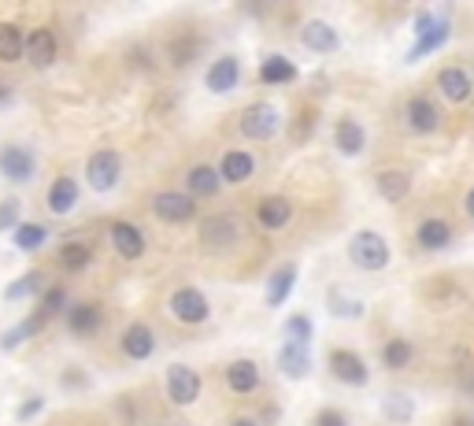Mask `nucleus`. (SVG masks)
Returning a JSON list of instances; mask_svg holds the SVG:
<instances>
[{
    "label": "nucleus",
    "instance_id": "1",
    "mask_svg": "<svg viewBox=\"0 0 474 426\" xmlns=\"http://www.w3.org/2000/svg\"><path fill=\"white\" fill-rule=\"evenodd\" d=\"M348 260L360 271H386L389 267V245L378 230H360L348 241Z\"/></svg>",
    "mask_w": 474,
    "mask_h": 426
},
{
    "label": "nucleus",
    "instance_id": "2",
    "mask_svg": "<svg viewBox=\"0 0 474 426\" xmlns=\"http://www.w3.org/2000/svg\"><path fill=\"white\" fill-rule=\"evenodd\" d=\"M282 130V112L267 104V100H256L241 112V134L253 138V141H270L274 134Z\"/></svg>",
    "mask_w": 474,
    "mask_h": 426
},
{
    "label": "nucleus",
    "instance_id": "3",
    "mask_svg": "<svg viewBox=\"0 0 474 426\" xmlns=\"http://www.w3.org/2000/svg\"><path fill=\"white\" fill-rule=\"evenodd\" d=\"M86 179L96 193H112L122 179V156L115 153V148H101V153H93L86 160Z\"/></svg>",
    "mask_w": 474,
    "mask_h": 426
},
{
    "label": "nucleus",
    "instance_id": "4",
    "mask_svg": "<svg viewBox=\"0 0 474 426\" xmlns=\"http://www.w3.org/2000/svg\"><path fill=\"white\" fill-rule=\"evenodd\" d=\"M163 386H167L170 405L189 408L193 400L201 397V374H196L193 367H186V363H170L167 374H163Z\"/></svg>",
    "mask_w": 474,
    "mask_h": 426
},
{
    "label": "nucleus",
    "instance_id": "5",
    "mask_svg": "<svg viewBox=\"0 0 474 426\" xmlns=\"http://www.w3.org/2000/svg\"><path fill=\"white\" fill-rule=\"evenodd\" d=\"M170 315L179 322H186V327H201V322H208V315H212L208 297L201 289H193V286L174 289L170 293Z\"/></svg>",
    "mask_w": 474,
    "mask_h": 426
},
{
    "label": "nucleus",
    "instance_id": "6",
    "mask_svg": "<svg viewBox=\"0 0 474 426\" xmlns=\"http://www.w3.org/2000/svg\"><path fill=\"white\" fill-rule=\"evenodd\" d=\"M0 174H4L8 182H15V186H27V182H34V174H37V156L30 153L27 145H4V148H0Z\"/></svg>",
    "mask_w": 474,
    "mask_h": 426
},
{
    "label": "nucleus",
    "instance_id": "7",
    "mask_svg": "<svg viewBox=\"0 0 474 426\" xmlns=\"http://www.w3.org/2000/svg\"><path fill=\"white\" fill-rule=\"evenodd\" d=\"M330 371H334V379L341 386H353V389L367 386V379H370V367L363 363V356L353 353V348H334V353H330Z\"/></svg>",
    "mask_w": 474,
    "mask_h": 426
},
{
    "label": "nucleus",
    "instance_id": "8",
    "mask_svg": "<svg viewBox=\"0 0 474 426\" xmlns=\"http://www.w3.org/2000/svg\"><path fill=\"white\" fill-rule=\"evenodd\" d=\"M279 371L282 379L301 382L312 374V345H296V341H282L279 348Z\"/></svg>",
    "mask_w": 474,
    "mask_h": 426
},
{
    "label": "nucleus",
    "instance_id": "9",
    "mask_svg": "<svg viewBox=\"0 0 474 426\" xmlns=\"http://www.w3.org/2000/svg\"><path fill=\"white\" fill-rule=\"evenodd\" d=\"M108 238H112L115 253H119L122 260H141V256H145V230L134 227V222L115 219L112 227H108Z\"/></svg>",
    "mask_w": 474,
    "mask_h": 426
},
{
    "label": "nucleus",
    "instance_id": "10",
    "mask_svg": "<svg viewBox=\"0 0 474 426\" xmlns=\"http://www.w3.org/2000/svg\"><path fill=\"white\" fill-rule=\"evenodd\" d=\"M153 212L163 219V222H189L196 215V200L189 193H156L153 196Z\"/></svg>",
    "mask_w": 474,
    "mask_h": 426
},
{
    "label": "nucleus",
    "instance_id": "11",
    "mask_svg": "<svg viewBox=\"0 0 474 426\" xmlns=\"http://www.w3.org/2000/svg\"><path fill=\"white\" fill-rule=\"evenodd\" d=\"M237 82H241V60L237 56H222V60H215L208 71H204V86L212 89V93H234L237 89Z\"/></svg>",
    "mask_w": 474,
    "mask_h": 426
},
{
    "label": "nucleus",
    "instance_id": "12",
    "mask_svg": "<svg viewBox=\"0 0 474 426\" xmlns=\"http://www.w3.org/2000/svg\"><path fill=\"white\" fill-rule=\"evenodd\" d=\"M437 89H441L445 100H453V104H467L470 93H474V79L463 67H441L437 71Z\"/></svg>",
    "mask_w": 474,
    "mask_h": 426
},
{
    "label": "nucleus",
    "instance_id": "13",
    "mask_svg": "<svg viewBox=\"0 0 474 426\" xmlns=\"http://www.w3.org/2000/svg\"><path fill=\"white\" fill-rule=\"evenodd\" d=\"M404 119H408V127L415 134H434L441 127V112L430 96H412L408 100V108H404Z\"/></svg>",
    "mask_w": 474,
    "mask_h": 426
},
{
    "label": "nucleus",
    "instance_id": "14",
    "mask_svg": "<svg viewBox=\"0 0 474 426\" xmlns=\"http://www.w3.org/2000/svg\"><path fill=\"white\" fill-rule=\"evenodd\" d=\"M156 353V334L148 322H130L127 334H122V356H130V360H148Z\"/></svg>",
    "mask_w": 474,
    "mask_h": 426
},
{
    "label": "nucleus",
    "instance_id": "15",
    "mask_svg": "<svg viewBox=\"0 0 474 426\" xmlns=\"http://www.w3.org/2000/svg\"><path fill=\"white\" fill-rule=\"evenodd\" d=\"M101 322H104L101 308L89 305V300H79V305L67 308V330H71L74 338H93L96 330H101Z\"/></svg>",
    "mask_w": 474,
    "mask_h": 426
},
{
    "label": "nucleus",
    "instance_id": "16",
    "mask_svg": "<svg viewBox=\"0 0 474 426\" xmlns=\"http://www.w3.org/2000/svg\"><path fill=\"white\" fill-rule=\"evenodd\" d=\"M219 174H222V182H227V186H241V182H248L256 174V156L245 153V148H230V153L222 156V163H219Z\"/></svg>",
    "mask_w": 474,
    "mask_h": 426
},
{
    "label": "nucleus",
    "instance_id": "17",
    "mask_svg": "<svg viewBox=\"0 0 474 426\" xmlns=\"http://www.w3.org/2000/svg\"><path fill=\"white\" fill-rule=\"evenodd\" d=\"M334 145H337L341 156L356 160V156H363V148H367V130L360 127L356 119H337V127H334Z\"/></svg>",
    "mask_w": 474,
    "mask_h": 426
},
{
    "label": "nucleus",
    "instance_id": "18",
    "mask_svg": "<svg viewBox=\"0 0 474 426\" xmlns=\"http://www.w3.org/2000/svg\"><path fill=\"white\" fill-rule=\"evenodd\" d=\"M56 53H60V45H56V34L48 30V27H37L27 34V60L34 67H48V63H56Z\"/></svg>",
    "mask_w": 474,
    "mask_h": 426
},
{
    "label": "nucleus",
    "instance_id": "19",
    "mask_svg": "<svg viewBox=\"0 0 474 426\" xmlns=\"http://www.w3.org/2000/svg\"><path fill=\"white\" fill-rule=\"evenodd\" d=\"M289 219H293V205L286 196H263L256 205V222L263 230H282L289 227Z\"/></svg>",
    "mask_w": 474,
    "mask_h": 426
},
{
    "label": "nucleus",
    "instance_id": "20",
    "mask_svg": "<svg viewBox=\"0 0 474 426\" xmlns=\"http://www.w3.org/2000/svg\"><path fill=\"white\" fill-rule=\"evenodd\" d=\"M301 41H304V48H312V53H334V48L341 45V34L330 27L327 19H312V22H304Z\"/></svg>",
    "mask_w": 474,
    "mask_h": 426
},
{
    "label": "nucleus",
    "instance_id": "21",
    "mask_svg": "<svg viewBox=\"0 0 474 426\" xmlns=\"http://www.w3.org/2000/svg\"><path fill=\"white\" fill-rule=\"evenodd\" d=\"M296 263H282L279 271L270 274V282H267V293H263V300H267V308H282L286 300H289V293H293V286H296Z\"/></svg>",
    "mask_w": 474,
    "mask_h": 426
},
{
    "label": "nucleus",
    "instance_id": "22",
    "mask_svg": "<svg viewBox=\"0 0 474 426\" xmlns=\"http://www.w3.org/2000/svg\"><path fill=\"white\" fill-rule=\"evenodd\" d=\"M227 386H230V393H237V397L256 393V389H260V367H256L253 360H234V363L227 367Z\"/></svg>",
    "mask_w": 474,
    "mask_h": 426
},
{
    "label": "nucleus",
    "instance_id": "23",
    "mask_svg": "<svg viewBox=\"0 0 474 426\" xmlns=\"http://www.w3.org/2000/svg\"><path fill=\"white\" fill-rule=\"evenodd\" d=\"M415 238H419V248H427V253H441V248L453 245V227H448L445 219H422Z\"/></svg>",
    "mask_w": 474,
    "mask_h": 426
},
{
    "label": "nucleus",
    "instance_id": "24",
    "mask_svg": "<svg viewBox=\"0 0 474 426\" xmlns=\"http://www.w3.org/2000/svg\"><path fill=\"white\" fill-rule=\"evenodd\" d=\"M374 186H378V193L389 200V205H401V200L412 193V174L408 171H378V179H374Z\"/></svg>",
    "mask_w": 474,
    "mask_h": 426
},
{
    "label": "nucleus",
    "instance_id": "25",
    "mask_svg": "<svg viewBox=\"0 0 474 426\" xmlns=\"http://www.w3.org/2000/svg\"><path fill=\"white\" fill-rule=\"evenodd\" d=\"M79 182L71 179V174H60V179L48 186V208H53L56 215H67V212H74V205H79Z\"/></svg>",
    "mask_w": 474,
    "mask_h": 426
},
{
    "label": "nucleus",
    "instance_id": "26",
    "mask_svg": "<svg viewBox=\"0 0 474 426\" xmlns=\"http://www.w3.org/2000/svg\"><path fill=\"white\" fill-rule=\"evenodd\" d=\"M448 38H453V22H448V19H441V22H437V27H434L427 38H415V45L408 48V63H419L422 56H434L437 48H445V41H448Z\"/></svg>",
    "mask_w": 474,
    "mask_h": 426
},
{
    "label": "nucleus",
    "instance_id": "27",
    "mask_svg": "<svg viewBox=\"0 0 474 426\" xmlns=\"http://www.w3.org/2000/svg\"><path fill=\"white\" fill-rule=\"evenodd\" d=\"M186 186H189V196H193V200H196V196H215V193L222 189V174H219V167L196 163V167L189 171Z\"/></svg>",
    "mask_w": 474,
    "mask_h": 426
},
{
    "label": "nucleus",
    "instance_id": "28",
    "mask_svg": "<svg viewBox=\"0 0 474 426\" xmlns=\"http://www.w3.org/2000/svg\"><path fill=\"white\" fill-rule=\"evenodd\" d=\"M201 238H204V245H212V248L234 245V238H237V219H234V215H212V219H204Z\"/></svg>",
    "mask_w": 474,
    "mask_h": 426
},
{
    "label": "nucleus",
    "instance_id": "29",
    "mask_svg": "<svg viewBox=\"0 0 474 426\" xmlns=\"http://www.w3.org/2000/svg\"><path fill=\"white\" fill-rule=\"evenodd\" d=\"M27 56V34L15 22H0V63H15Z\"/></svg>",
    "mask_w": 474,
    "mask_h": 426
},
{
    "label": "nucleus",
    "instance_id": "30",
    "mask_svg": "<svg viewBox=\"0 0 474 426\" xmlns=\"http://www.w3.org/2000/svg\"><path fill=\"white\" fill-rule=\"evenodd\" d=\"M260 82L263 86H289V82H296V63L286 60V56H267L260 63Z\"/></svg>",
    "mask_w": 474,
    "mask_h": 426
},
{
    "label": "nucleus",
    "instance_id": "31",
    "mask_svg": "<svg viewBox=\"0 0 474 426\" xmlns=\"http://www.w3.org/2000/svg\"><path fill=\"white\" fill-rule=\"evenodd\" d=\"M45 315L41 312H34V315H27V319H22V322H15V327L12 330H4V334H0V348H4V353H12V348H19L22 341H30L41 327H45Z\"/></svg>",
    "mask_w": 474,
    "mask_h": 426
},
{
    "label": "nucleus",
    "instance_id": "32",
    "mask_svg": "<svg viewBox=\"0 0 474 426\" xmlns=\"http://www.w3.org/2000/svg\"><path fill=\"white\" fill-rule=\"evenodd\" d=\"M12 241H15L19 253H37V248H45V241H48V230L41 222H19Z\"/></svg>",
    "mask_w": 474,
    "mask_h": 426
},
{
    "label": "nucleus",
    "instance_id": "33",
    "mask_svg": "<svg viewBox=\"0 0 474 426\" xmlns=\"http://www.w3.org/2000/svg\"><path fill=\"white\" fill-rule=\"evenodd\" d=\"M45 289V274L41 271H27L22 279H15V282H8V289H4V300H27V297H37Z\"/></svg>",
    "mask_w": 474,
    "mask_h": 426
},
{
    "label": "nucleus",
    "instance_id": "34",
    "mask_svg": "<svg viewBox=\"0 0 474 426\" xmlns=\"http://www.w3.org/2000/svg\"><path fill=\"white\" fill-rule=\"evenodd\" d=\"M93 263V248L86 241H67L60 248V267L63 271H86Z\"/></svg>",
    "mask_w": 474,
    "mask_h": 426
},
{
    "label": "nucleus",
    "instance_id": "35",
    "mask_svg": "<svg viewBox=\"0 0 474 426\" xmlns=\"http://www.w3.org/2000/svg\"><path fill=\"white\" fill-rule=\"evenodd\" d=\"M282 330H286V341H296V345H312V338H315V322H312V315L296 312V315H289V319L282 322Z\"/></svg>",
    "mask_w": 474,
    "mask_h": 426
},
{
    "label": "nucleus",
    "instance_id": "36",
    "mask_svg": "<svg viewBox=\"0 0 474 426\" xmlns=\"http://www.w3.org/2000/svg\"><path fill=\"white\" fill-rule=\"evenodd\" d=\"M412 356H415V348H412V341H404V338H393V341H386V348H382V363H386L389 371L408 367Z\"/></svg>",
    "mask_w": 474,
    "mask_h": 426
},
{
    "label": "nucleus",
    "instance_id": "37",
    "mask_svg": "<svg viewBox=\"0 0 474 426\" xmlns=\"http://www.w3.org/2000/svg\"><path fill=\"white\" fill-rule=\"evenodd\" d=\"M196 53H201V41H196L193 34H186V38H174L170 45H167V60H170V67H186Z\"/></svg>",
    "mask_w": 474,
    "mask_h": 426
},
{
    "label": "nucleus",
    "instance_id": "38",
    "mask_svg": "<svg viewBox=\"0 0 474 426\" xmlns=\"http://www.w3.org/2000/svg\"><path fill=\"white\" fill-rule=\"evenodd\" d=\"M382 415H386L389 422H408V419L415 415L412 397H408V393H389V397L382 400Z\"/></svg>",
    "mask_w": 474,
    "mask_h": 426
},
{
    "label": "nucleus",
    "instance_id": "39",
    "mask_svg": "<svg viewBox=\"0 0 474 426\" xmlns=\"http://www.w3.org/2000/svg\"><path fill=\"white\" fill-rule=\"evenodd\" d=\"M67 308H71V305H67V289H63V286H48V289L41 293V308H37V312H41L45 319H53V315H60V312H67Z\"/></svg>",
    "mask_w": 474,
    "mask_h": 426
},
{
    "label": "nucleus",
    "instance_id": "40",
    "mask_svg": "<svg viewBox=\"0 0 474 426\" xmlns=\"http://www.w3.org/2000/svg\"><path fill=\"white\" fill-rule=\"evenodd\" d=\"M19 215H22V200L19 196H4V200H0V234H15Z\"/></svg>",
    "mask_w": 474,
    "mask_h": 426
},
{
    "label": "nucleus",
    "instance_id": "41",
    "mask_svg": "<svg viewBox=\"0 0 474 426\" xmlns=\"http://www.w3.org/2000/svg\"><path fill=\"white\" fill-rule=\"evenodd\" d=\"M330 312H334V315H345V319H356V315L363 312V305H360V300H337V293H334Z\"/></svg>",
    "mask_w": 474,
    "mask_h": 426
},
{
    "label": "nucleus",
    "instance_id": "42",
    "mask_svg": "<svg viewBox=\"0 0 474 426\" xmlns=\"http://www.w3.org/2000/svg\"><path fill=\"white\" fill-rule=\"evenodd\" d=\"M312 426H348V415L341 408H322Z\"/></svg>",
    "mask_w": 474,
    "mask_h": 426
},
{
    "label": "nucleus",
    "instance_id": "43",
    "mask_svg": "<svg viewBox=\"0 0 474 426\" xmlns=\"http://www.w3.org/2000/svg\"><path fill=\"white\" fill-rule=\"evenodd\" d=\"M441 22V15H434V12H419L415 15V38H427L434 27Z\"/></svg>",
    "mask_w": 474,
    "mask_h": 426
},
{
    "label": "nucleus",
    "instance_id": "44",
    "mask_svg": "<svg viewBox=\"0 0 474 426\" xmlns=\"http://www.w3.org/2000/svg\"><path fill=\"white\" fill-rule=\"evenodd\" d=\"M63 386H67V389H89V374L79 371V367H67V371H63Z\"/></svg>",
    "mask_w": 474,
    "mask_h": 426
},
{
    "label": "nucleus",
    "instance_id": "45",
    "mask_svg": "<svg viewBox=\"0 0 474 426\" xmlns=\"http://www.w3.org/2000/svg\"><path fill=\"white\" fill-rule=\"evenodd\" d=\"M41 408H45V400H41V397H30V400H22V405H19L15 419H19V422H30V419H34Z\"/></svg>",
    "mask_w": 474,
    "mask_h": 426
},
{
    "label": "nucleus",
    "instance_id": "46",
    "mask_svg": "<svg viewBox=\"0 0 474 426\" xmlns=\"http://www.w3.org/2000/svg\"><path fill=\"white\" fill-rule=\"evenodd\" d=\"M12 96H15V89H12L8 82H0V108H8V104H12Z\"/></svg>",
    "mask_w": 474,
    "mask_h": 426
},
{
    "label": "nucleus",
    "instance_id": "47",
    "mask_svg": "<svg viewBox=\"0 0 474 426\" xmlns=\"http://www.w3.org/2000/svg\"><path fill=\"white\" fill-rule=\"evenodd\" d=\"M463 212H467V219H474V189L463 196Z\"/></svg>",
    "mask_w": 474,
    "mask_h": 426
},
{
    "label": "nucleus",
    "instance_id": "48",
    "mask_svg": "<svg viewBox=\"0 0 474 426\" xmlns=\"http://www.w3.org/2000/svg\"><path fill=\"white\" fill-rule=\"evenodd\" d=\"M230 426H260V422H256V419H234Z\"/></svg>",
    "mask_w": 474,
    "mask_h": 426
},
{
    "label": "nucleus",
    "instance_id": "49",
    "mask_svg": "<svg viewBox=\"0 0 474 426\" xmlns=\"http://www.w3.org/2000/svg\"><path fill=\"white\" fill-rule=\"evenodd\" d=\"M456 426H474V422H467V419H456Z\"/></svg>",
    "mask_w": 474,
    "mask_h": 426
}]
</instances>
